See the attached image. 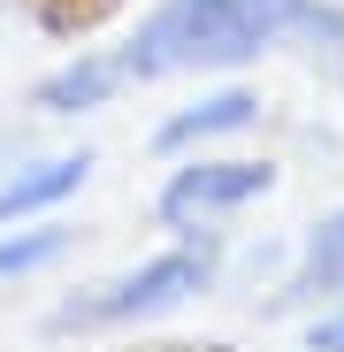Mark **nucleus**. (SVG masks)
<instances>
[{
	"instance_id": "nucleus-6",
	"label": "nucleus",
	"mask_w": 344,
	"mask_h": 352,
	"mask_svg": "<svg viewBox=\"0 0 344 352\" xmlns=\"http://www.w3.org/2000/svg\"><path fill=\"white\" fill-rule=\"evenodd\" d=\"M84 184H92V153H84V146H62V153H38V161L8 168V176H0V230L62 214Z\"/></svg>"
},
{
	"instance_id": "nucleus-10",
	"label": "nucleus",
	"mask_w": 344,
	"mask_h": 352,
	"mask_svg": "<svg viewBox=\"0 0 344 352\" xmlns=\"http://www.w3.org/2000/svg\"><path fill=\"white\" fill-rule=\"evenodd\" d=\"M0 8H8V0H0Z\"/></svg>"
},
{
	"instance_id": "nucleus-4",
	"label": "nucleus",
	"mask_w": 344,
	"mask_h": 352,
	"mask_svg": "<svg viewBox=\"0 0 344 352\" xmlns=\"http://www.w3.org/2000/svg\"><path fill=\"white\" fill-rule=\"evenodd\" d=\"M253 123H260V92H253V85H214V92L168 107L161 123H153V153L184 161V153H207V146H222V138H245Z\"/></svg>"
},
{
	"instance_id": "nucleus-9",
	"label": "nucleus",
	"mask_w": 344,
	"mask_h": 352,
	"mask_svg": "<svg viewBox=\"0 0 344 352\" xmlns=\"http://www.w3.org/2000/svg\"><path fill=\"white\" fill-rule=\"evenodd\" d=\"M306 352H344V299H329V307H314L306 314V337H299Z\"/></svg>"
},
{
	"instance_id": "nucleus-1",
	"label": "nucleus",
	"mask_w": 344,
	"mask_h": 352,
	"mask_svg": "<svg viewBox=\"0 0 344 352\" xmlns=\"http://www.w3.org/2000/svg\"><path fill=\"white\" fill-rule=\"evenodd\" d=\"M275 46H299L329 85H344V0H153L115 62L130 85H168L229 77Z\"/></svg>"
},
{
	"instance_id": "nucleus-5",
	"label": "nucleus",
	"mask_w": 344,
	"mask_h": 352,
	"mask_svg": "<svg viewBox=\"0 0 344 352\" xmlns=\"http://www.w3.org/2000/svg\"><path fill=\"white\" fill-rule=\"evenodd\" d=\"M130 92L123 62H115V46H77L69 62H54L38 85H31V107L54 115V123H77V115H100Z\"/></svg>"
},
{
	"instance_id": "nucleus-7",
	"label": "nucleus",
	"mask_w": 344,
	"mask_h": 352,
	"mask_svg": "<svg viewBox=\"0 0 344 352\" xmlns=\"http://www.w3.org/2000/svg\"><path fill=\"white\" fill-rule=\"evenodd\" d=\"M329 299H344V207H329L321 222L299 230L291 268H283V283H275V307L283 314H314Z\"/></svg>"
},
{
	"instance_id": "nucleus-3",
	"label": "nucleus",
	"mask_w": 344,
	"mask_h": 352,
	"mask_svg": "<svg viewBox=\"0 0 344 352\" xmlns=\"http://www.w3.org/2000/svg\"><path fill=\"white\" fill-rule=\"evenodd\" d=\"M275 192V161H253V153H184L168 168V184L153 192V222L192 238V230H214L229 214H245Z\"/></svg>"
},
{
	"instance_id": "nucleus-8",
	"label": "nucleus",
	"mask_w": 344,
	"mask_h": 352,
	"mask_svg": "<svg viewBox=\"0 0 344 352\" xmlns=\"http://www.w3.org/2000/svg\"><path fill=\"white\" fill-rule=\"evenodd\" d=\"M77 253V230L62 214H46V222H16V230H0V283H31L46 268H62Z\"/></svg>"
},
{
	"instance_id": "nucleus-2",
	"label": "nucleus",
	"mask_w": 344,
	"mask_h": 352,
	"mask_svg": "<svg viewBox=\"0 0 344 352\" xmlns=\"http://www.w3.org/2000/svg\"><path fill=\"white\" fill-rule=\"evenodd\" d=\"M214 276H222L214 230H192V238L161 245V253L115 268L100 283H77L69 299L46 314V337H123V329H153L168 314H184L199 291H214Z\"/></svg>"
}]
</instances>
